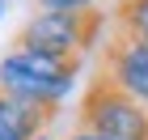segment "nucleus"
<instances>
[{
    "mask_svg": "<svg viewBox=\"0 0 148 140\" xmlns=\"http://www.w3.org/2000/svg\"><path fill=\"white\" fill-rule=\"evenodd\" d=\"M106 30L102 9H72V13H38L17 30L13 51H42L55 59H72L80 64L85 51H93V43Z\"/></svg>",
    "mask_w": 148,
    "mask_h": 140,
    "instance_id": "nucleus-1",
    "label": "nucleus"
},
{
    "mask_svg": "<svg viewBox=\"0 0 148 140\" xmlns=\"http://www.w3.org/2000/svg\"><path fill=\"white\" fill-rule=\"evenodd\" d=\"M76 119H80L85 132H97L106 140H148V102L131 98L127 89L106 81L102 72L85 89Z\"/></svg>",
    "mask_w": 148,
    "mask_h": 140,
    "instance_id": "nucleus-2",
    "label": "nucleus"
},
{
    "mask_svg": "<svg viewBox=\"0 0 148 140\" xmlns=\"http://www.w3.org/2000/svg\"><path fill=\"white\" fill-rule=\"evenodd\" d=\"M76 72L80 64L42 55V51H9L0 59V85L17 98H30V102H59L72 89Z\"/></svg>",
    "mask_w": 148,
    "mask_h": 140,
    "instance_id": "nucleus-3",
    "label": "nucleus"
},
{
    "mask_svg": "<svg viewBox=\"0 0 148 140\" xmlns=\"http://www.w3.org/2000/svg\"><path fill=\"white\" fill-rule=\"evenodd\" d=\"M106 81H114L119 89H127L131 98L148 102V38H131L110 30L102 47V68H97Z\"/></svg>",
    "mask_w": 148,
    "mask_h": 140,
    "instance_id": "nucleus-4",
    "label": "nucleus"
},
{
    "mask_svg": "<svg viewBox=\"0 0 148 140\" xmlns=\"http://www.w3.org/2000/svg\"><path fill=\"white\" fill-rule=\"evenodd\" d=\"M59 102H30L0 85V140H38V132L55 119Z\"/></svg>",
    "mask_w": 148,
    "mask_h": 140,
    "instance_id": "nucleus-5",
    "label": "nucleus"
},
{
    "mask_svg": "<svg viewBox=\"0 0 148 140\" xmlns=\"http://www.w3.org/2000/svg\"><path fill=\"white\" fill-rule=\"evenodd\" d=\"M110 30L131 34V38H148V0H119Z\"/></svg>",
    "mask_w": 148,
    "mask_h": 140,
    "instance_id": "nucleus-6",
    "label": "nucleus"
},
{
    "mask_svg": "<svg viewBox=\"0 0 148 140\" xmlns=\"http://www.w3.org/2000/svg\"><path fill=\"white\" fill-rule=\"evenodd\" d=\"M42 13H72V9H93V0H34Z\"/></svg>",
    "mask_w": 148,
    "mask_h": 140,
    "instance_id": "nucleus-7",
    "label": "nucleus"
},
{
    "mask_svg": "<svg viewBox=\"0 0 148 140\" xmlns=\"http://www.w3.org/2000/svg\"><path fill=\"white\" fill-rule=\"evenodd\" d=\"M72 140H106V136H97V132H85V128H76V136Z\"/></svg>",
    "mask_w": 148,
    "mask_h": 140,
    "instance_id": "nucleus-8",
    "label": "nucleus"
},
{
    "mask_svg": "<svg viewBox=\"0 0 148 140\" xmlns=\"http://www.w3.org/2000/svg\"><path fill=\"white\" fill-rule=\"evenodd\" d=\"M0 9H4V0H0Z\"/></svg>",
    "mask_w": 148,
    "mask_h": 140,
    "instance_id": "nucleus-9",
    "label": "nucleus"
},
{
    "mask_svg": "<svg viewBox=\"0 0 148 140\" xmlns=\"http://www.w3.org/2000/svg\"><path fill=\"white\" fill-rule=\"evenodd\" d=\"M38 140H47V136H38Z\"/></svg>",
    "mask_w": 148,
    "mask_h": 140,
    "instance_id": "nucleus-10",
    "label": "nucleus"
}]
</instances>
